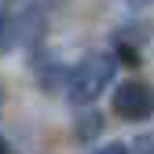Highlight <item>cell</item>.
<instances>
[{"mask_svg":"<svg viewBox=\"0 0 154 154\" xmlns=\"http://www.w3.org/2000/svg\"><path fill=\"white\" fill-rule=\"evenodd\" d=\"M118 73V59L110 51H95V55H85L70 73H66V99L73 106H88L99 99V92L114 81Z\"/></svg>","mask_w":154,"mask_h":154,"instance_id":"obj_1","label":"cell"},{"mask_svg":"<svg viewBox=\"0 0 154 154\" xmlns=\"http://www.w3.org/2000/svg\"><path fill=\"white\" fill-rule=\"evenodd\" d=\"M114 110L128 121H140V118H150L154 110V92L140 81H125L121 88H114Z\"/></svg>","mask_w":154,"mask_h":154,"instance_id":"obj_2","label":"cell"},{"mask_svg":"<svg viewBox=\"0 0 154 154\" xmlns=\"http://www.w3.org/2000/svg\"><path fill=\"white\" fill-rule=\"evenodd\" d=\"M8 41H11V15H8L4 4H0V51L8 48Z\"/></svg>","mask_w":154,"mask_h":154,"instance_id":"obj_3","label":"cell"},{"mask_svg":"<svg viewBox=\"0 0 154 154\" xmlns=\"http://www.w3.org/2000/svg\"><path fill=\"white\" fill-rule=\"evenodd\" d=\"M128 154H154V136H140L136 143L128 147Z\"/></svg>","mask_w":154,"mask_h":154,"instance_id":"obj_4","label":"cell"},{"mask_svg":"<svg viewBox=\"0 0 154 154\" xmlns=\"http://www.w3.org/2000/svg\"><path fill=\"white\" fill-rule=\"evenodd\" d=\"M95 154H128V147L125 143H106V147H99Z\"/></svg>","mask_w":154,"mask_h":154,"instance_id":"obj_5","label":"cell"},{"mask_svg":"<svg viewBox=\"0 0 154 154\" xmlns=\"http://www.w3.org/2000/svg\"><path fill=\"white\" fill-rule=\"evenodd\" d=\"M0 154H11V147H8V140L0 136Z\"/></svg>","mask_w":154,"mask_h":154,"instance_id":"obj_6","label":"cell"},{"mask_svg":"<svg viewBox=\"0 0 154 154\" xmlns=\"http://www.w3.org/2000/svg\"><path fill=\"white\" fill-rule=\"evenodd\" d=\"M0 99H4V92H0Z\"/></svg>","mask_w":154,"mask_h":154,"instance_id":"obj_7","label":"cell"}]
</instances>
